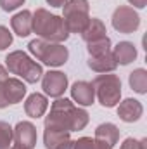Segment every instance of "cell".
I'll return each instance as SVG.
<instances>
[{
	"label": "cell",
	"mask_w": 147,
	"mask_h": 149,
	"mask_svg": "<svg viewBox=\"0 0 147 149\" xmlns=\"http://www.w3.org/2000/svg\"><path fill=\"white\" fill-rule=\"evenodd\" d=\"M90 121V114L80 106H74L71 99L59 97L52 102L49 116H45L43 127L66 130V132H78L83 130Z\"/></svg>",
	"instance_id": "6da1fadb"
},
{
	"label": "cell",
	"mask_w": 147,
	"mask_h": 149,
	"mask_svg": "<svg viewBox=\"0 0 147 149\" xmlns=\"http://www.w3.org/2000/svg\"><path fill=\"white\" fill-rule=\"evenodd\" d=\"M33 33H37L38 38L52 43H64L69 38V31L62 16L52 14L43 7L33 12Z\"/></svg>",
	"instance_id": "7a4b0ae2"
},
{
	"label": "cell",
	"mask_w": 147,
	"mask_h": 149,
	"mask_svg": "<svg viewBox=\"0 0 147 149\" xmlns=\"http://www.w3.org/2000/svg\"><path fill=\"white\" fill-rule=\"evenodd\" d=\"M5 68L7 71L16 74L19 80L26 83H37L43 76V68L37 63L30 54L23 50H14L5 56Z\"/></svg>",
	"instance_id": "3957f363"
},
{
	"label": "cell",
	"mask_w": 147,
	"mask_h": 149,
	"mask_svg": "<svg viewBox=\"0 0 147 149\" xmlns=\"http://www.w3.org/2000/svg\"><path fill=\"white\" fill-rule=\"evenodd\" d=\"M28 50L37 61L50 68H61L69 59V50L68 47H64V43H52L42 38L31 40L28 43Z\"/></svg>",
	"instance_id": "277c9868"
},
{
	"label": "cell",
	"mask_w": 147,
	"mask_h": 149,
	"mask_svg": "<svg viewBox=\"0 0 147 149\" xmlns=\"http://www.w3.org/2000/svg\"><path fill=\"white\" fill-rule=\"evenodd\" d=\"M92 87L95 92V99L104 108H114L121 101V80L118 74H99L94 78Z\"/></svg>",
	"instance_id": "5b68a950"
},
{
	"label": "cell",
	"mask_w": 147,
	"mask_h": 149,
	"mask_svg": "<svg viewBox=\"0 0 147 149\" xmlns=\"http://www.w3.org/2000/svg\"><path fill=\"white\" fill-rule=\"evenodd\" d=\"M62 19L68 26L69 35L80 33L87 28L90 21V5L88 0H68L62 5Z\"/></svg>",
	"instance_id": "8992f818"
},
{
	"label": "cell",
	"mask_w": 147,
	"mask_h": 149,
	"mask_svg": "<svg viewBox=\"0 0 147 149\" xmlns=\"http://www.w3.org/2000/svg\"><path fill=\"white\" fill-rule=\"evenodd\" d=\"M111 24L118 33L130 35V33H135L140 28V16L130 5H119L112 12Z\"/></svg>",
	"instance_id": "52a82bcc"
},
{
	"label": "cell",
	"mask_w": 147,
	"mask_h": 149,
	"mask_svg": "<svg viewBox=\"0 0 147 149\" xmlns=\"http://www.w3.org/2000/svg\"><path fill=\"white\" fill-rule=\"evenodd\" d=\"M26 95V85L19 78H7L0 83V109L17 104Z\"/></svg>",
	"instance_id": "ba28073f"
},
{
	"label": "cell",
	"mask_w": 147,
	"mask_h": 149,
	"mask_svg": "<svg viewBox=\"0 0 147 149\" xmlns=\"http://www.w3.org/2000/svg\"><path fill=\"white\" fill-rule=\"evenodd\" d=\"M68 74L62 71H47L42 76V88L47 97L59 99L68 90Z\"/></svg>",
	"instance_id": "9c48e42d"
},
{
	"label": "cell",
	"mask_w": 147,
	"mask_h": 149,
	"mask_svg": "<svg viewBox=\"0 0 147 149\" xmlns=\"http://www.w3.org/2000/svg\"><path fill=\"white\" fill-rule=\"evenodd\" d=\"M12 137H14V146L23 149H33L37 146V127L31 121H19L12 128Z\"/></svg>",
	"instance_id": "30bf717a"
},
{
	"label": "cell",
	"mask_w": 147,
	"mask_h": 149,
	"mask_svg": "<svg viewBox=\"0 0 147 149\" xmlns=\"http://www.w3.org/2000/svg\"><path fill=\"white\" fill-rule=\"evenodd\" d=\"M71 92V99L73 102H78V106H92L95 102V92L92 87V81H85V80H78L74 81L69 88Z\"/></svg>",
	"instance_id": "8fae6325"
},
{
	"label": "cell",
	"mask_w": 147,
	"mask_h": 149,
	"mask_svg": "<svg viewBox=\"0 0 147 149\" xmlns=\"http://www.w3.org/2000/svg\"><path fill=\"white\" fill-rule=\"evenodd\" d=\"M144 114V106L140 101L137 99H125V101H119L118 102V116L121 121L125 123H133V121H139Z\"/></svg>",
	"instance_id": "7c38bea8"
},
{
	"label": "cell",
	"mask_w": 147,
	"mask_h": 149,
	"mask_svg": "<svg viewBox=\"0 0 147 149\" xmlns=\"http://www.w3.org/2000/svg\"><path fill=\"white\" fill-rule=\"evenodd\" d=\"M10 28L17 37H30L33 33V12L28 9H23L17 14H14L10 17Z\"/></svg>",
	"instance_id": "4fadbf2b"
},
{
	"label": "cell",
	"mask_w": 147,
	"mask_h": 149,
	"mask_svg": "<svg viewBox=\"0 0 147 149\" xmlns=\"http://www.w3.org/2000/svg\"><path fill=\"white\" fill-rule=\"evenodd\" d=\"M47 109H49V99L45 94L40 92L30 94L24 101V113L30 118H42Z\"/></svg>",
	"instance_id": "5bb4252c"
},
{
	"label": "cell",
	"mask_w": 147,
	"mask_h": 149,
	"mask_svg": "<svg viewBox=\"0 0 147 149\" xmlns=\"http://www.w3.org/2000/svg\"><path fill=\"white\" fill-rule=\"evenodd\" d=\"M111 52H112V57H114L116 64H119V66H128L130 63H133L137 59V54H139L137 47L132 42H126V40L116 43V47H112Z\"/></svg>",
	"instance_id": "9a60e30c"
},
{
	"label": "cell",
	"mask_w": 147,
	"mask_h": 149,
	"mask_svg": "<svg viewBox=\"0 0 147 149\" xmlns=\"http://www.w3.org/2000/svg\"><path fill=\"white\" fill-rule=\"evenodd\" d=\"M87 66L95 71L99 74H104V73H112L118 64L112 57V52H107V54H102V56H95V57H88L87 61Z\"/></svg>",
	"instance_id": "2e32d148"
},
{
	"label": "cell",
	"mask_w": 147,
	"mask_h": 149,
	"mask_svg": "<svg viewBox=\"0 0 147 149\" xmlns=\"http://www.w3.org/2000/svg\"><path fill=\"white\" fill-rule=\"evenodd\" d=\"M94 139H97V141L107 144V146L112 149L116 144H118V141H119V128H118L114 123H109V121L101 123V125L95 128Z\"/></svg>",
	"instance_id": "e0dca14e"
},
{
	"label": "cell",
	"mask_w": 147,
	"mask_h": 149,
	"mask_svg": "<svg viewBox=\"0 0 147 149\" xmlns=\"http://www.w3.org/2000/svg\"><path fill=\"white\" fill-rule=\"evenodd\" d=\"M43 128H45V132H43V144H45L47 149H59L62 144L71 141V132L49 128V127H43Z\"/></svg>",
	"instance_id": "ac0fdd59"
},
{
	"label": "cell",
	"mask_w": 147,
	"mask_h": 149,
	"mask_svg": "<svg viewBox=\"0 0 147 149\" xmlns=\"http://www.w3.org/2000/svg\"><path fill=\"white\" fill-rule=\"evenodd\" d=\"M106 24L99 19V17H90L87 28L81 31V38L85 43H90V42H95V40H101V38L107 37L106 35Z\"/></svg>",
	"instance_id": "d6986e66"
},
{
	"label": "cell",
	"mask_w": 147,
	"mask_h": 149,
	"mask_svg": "<svg viewBox=\"0 0 147 149\" xmlns=\"http://www.w3.org/2000/svg\"><path fill=\"white\" fill-rule=\"evenodd\" d=\"M128 83L130 88L140 95L147 94V71L144 68H137L128 74Z\"/></svg>",
	"instance_id": "ffe728a7"
},
{
	"label": "cell",
	"mask_w": 147,
	"mask_h": 149,
	"mask_svg": "<svg viewBox=\"0 0 147 149\" xmlns=\"http://www.w3.org/2000/svg\"><path fill=\"white\" fill-rule=\"evenodd\" d=\"M112 45H111V38L104 37L101 40H95V42H90L87 43V52H88V57H95V56H102V54H107L111 52Z\"/></svg>",
	"instance_id": "44dd1931"
},
{
	"label": "cell",
	"mask_w": 147,
	"mask_h": 149,
	"mask_svg": "<svg viewBox=\"0 0 147 149\" xmlns=\"http://www.w3.org/2000/svg\"><path fill=\"white\" fill-rule=\"evenodd\" d=\"M73 149H111L107 144L97 141V139H92V137H80L73 141Z\"/></svg>",
	"instance_id": "7402d4cb"
},
{
	"label": "cell",
	"mask_w": 147,
	"mask_h": 149,
	"mask_svg": "<svg viewBox=\"0 0 147 149\" xmlns=\"http://www.w3.org/2000/svg\"><path fill=\"white\" fill-rule=\"evenodd\" d=\"M14 144V137H12V127L0 120V149H10Z\"/></svg>",
	"instance_id": "603a6c76"
},
{
	"label": "cell",
	"mask_w": 147,
	"mask_h": 149,
	"mask_svg": "<svg viewBox=\"0 0 147 149\" xmlns=\"http://www.w3.org/2000/svg\"><path fill=\"white\" fill-rule=\"evenodd\" d=\"M12 33L9 31V28L7 26H3V24H0V50H5V49H9L10 45H12Z\"/></svg>",
	"instance_id": "cb8c5ba5"
},
{
	"label": "cell",
	"mask_w": 147,
	"mask_h": 149,
	"mask_svg": "<svg viewBox=\"0 0 147 149\" xmlns=\"http://www.w3.org/2000/svg\"><path fill=\"white\" fill-rule=\"evenodd\" d=\"M146 139H133V137H126L121 144L119 149H146Z\"/></svg>",
	"instance_id": "d4e9b609"
},
{
	"label": "cell",
	"mask_w": 147,
	"mask_h": 149,
	"mask_svg": "<svg viewBox=\"0 0 147 149\" xmlns=\"http://www.w3.org/2000/svg\"><path fill=\"white\" fill-rule=\"evenodd\" d=\"M26 0H0V9L3 12H12L16 9H19L21 5H24Z\"/></svg>",
	"instance_id": "484cf974"
},
{
	"label": "cell",
	"mask_w": 147,
	"mask_h": 149,
	"mask_svg": "<svg viewBox=\"0 0 147 149\" xmlns=\"http://www.w3.org/2000/svg\"><path fill=\"white\" fill-rule=\"evenodd\" d=\"M128 3L133 9H146L147 7V0H128Z\"/></svg>",
	"instance_id": "4316f807"
},
{
	"label": "cell",
	"mask_w": 147,
	"mask_h": 149,
	"mask_svg": "<svg viewBox=\"0 0 147 149\" xmlns=\"http://www.w3.org/2000/svg\"><path fill=\"white\" fill-rule=\"evenodd\" d=\"M45 2H47L50 7H62L68 0H45Z\"/></svg>",
	"instance_id": "83f0119b"
},
{
	"label": "cell",
	"mask_w": 147,
	"mask_h": 149,
	"mask_svg": "<svg viewBox=\"0 0 147 149\" xmlns=\"http://www.w3.org/2000/svg\"><path fill=\"white\" fill-rule=\"evenodd\" d=\"M7 78H9V71H7V68L0 64V83H2L3 80H7Z\"/></svg>",
	"instance_id": "f1b7e54d"
},
{
	"label": "cell",
	"mask_w": 147,
	"mask_h": 149,
	"mask_svg": "<svg viewBox=\"0 0 147 149\" xmlns=\"http://www.w3.org/2000/svg\"><path fill=\"white\" fill-rule=\"evenodd\" d=\"M10 149H23V148H17V146H12Z\"/></svg>",
	"instance_id": "f546056e"
}]
</instances>
